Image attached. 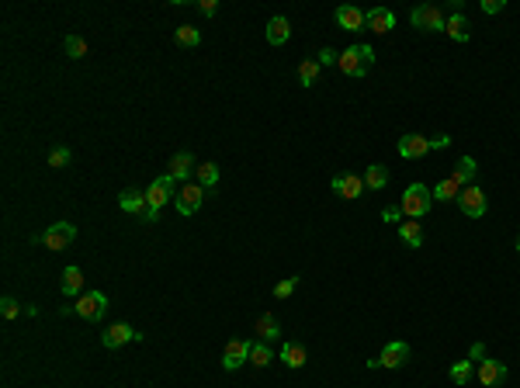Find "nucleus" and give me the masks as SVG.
Wrapping results in <instances>:
<instances>
[{
  "mask_svg": "<svg viewBox=\"0 0 520 388\" xmlns=\"http://www.w3.org/2000/svg\"><path fill=\"white\" fill-rule=\"evenodd\" d=\"M458 208H461L468 218H482V215H486V191H482V187H476V184L461 187V194H458Z\"/></svg>",
  "mask_w": 520,
  "mask_h": 388,
  "instance_id": "0eeeda50",
  "label": "nucleus"
},
{
  "mask_svg": "<svg viewBox=\"0 0 520 388\" xmlns=\"http://www.w3.org/2000/svg\"><path fill=\"white\" fill-rule=\"evenodd\" d=\"M281 361H285L288 367H302V364H305V347L285 344V347H281Z\"/></svg>",
  "mask_w": 520,
  "mask_h": 388,
  "instance_id": "c85d7f7f",
  "label": "nucleus"
},
{
  "mask_svg": "<svg viewBox=\"0 0 520 388\" xmlns=\"http://www.w3.org/2000/svg\"><path fill=\"white\" fill-rule=\"evenodd\" d=\"M461 187H465V184H461V181H458V177L451 174V177H444V181H441V184H437V187H434L430 194H434L437 201H458Z\"/></svg>",
  "mask_w": 520,
  "mask_h": 388,
  "instance_id": "aec40b11",
  "label": "nucleus"
},
{
  "mask_svg": "<svg viewBox=\"0 0 520 388\" xmlns=\"http://www.w3.org/2000/svg\"><path fill=\"white\" fill-rule=\"evenodd\" d=\"M295 288H298V277H285L281 285H274V298H288Z\"/></svg>",
  "mask_w": 520,
  "mask_h": 388,
  "instance_id": "c9c22d12",
  "label": "nucleus"
},
{
  "mask_svg": "<svg viewBox=\"0 0 520 388\" xmlns=\"http://www.w3.org/2000/svg\"><path fill=\"white\" fill-rule=\"evenodd\" d=\"M174 177L170 174H164V177H156L149 187H146V211H142V222H156L160 218V208L170 201V198H177L174 194Z\"/></svg>",
  "mask_w": 520,
  "mask_h": 388,
  "instance_id": "f257e3e1",
  "label": "nucleus"
},
{
  "mask_svg": "<svg viewBox=\"0 0 520 388\" xmlns=\"http://www.w3.org/2000/svg\"><path fill=\"white\" fill-rule=\"evenodd\" d=\"M472 374H476V371H472V361H458V364L451 367V381H454V385H468V381H472Z\"/></svg>",
  "mask_w": 520,
  "mask_h": 388,
  "instance_id": "2f4dec72",
  "label": "nucleus"
},
{
  "mask_svg": "<svg viewBox=\"0 0 520 388\" xmlns=\"http://www.w3.org/2000/svg\"><path fill=\"white\" fill-rule=\"evenodd\" d=\"M73 240H77V226H73V222H52V226L42 233V243H45L52 253L70 250V246H73Z\"/></svg>",
  "mask_w": 520,
  "mask_h": 388,
  "instance_id": "20e7f679",
  "label": "nucleus"
},
{
  "mask_svg": "<svg viewBox=\"0 0 520 388\" xmlns=\"http://www.w3.org/2000/svg\"><path fill=\"white\" fill-rule=\"evenodd\" d=\"M430 205H434V194H430L427 184H409L402 191V201H399V208H402L406 218H424L430 211Z\"/></svg>",
  "mask_w": 520,
  "mask_h": 388,
  "instance_id": "7ed1b4c3",
  "label": "nucleus"
},
{
  "mask_svg": "<svg viewBox=\"0 0 520 388\" xmlns=\"http://www.w3.org/2000/svg\"><path fill=\"white\" fill-rule=\"evenodd\" d=\"M503 8H506L503 0H482V11H486V14H499Z\"/></svg>",
  "mask_w": 520,
  "mask_h": 388,
  "instance_id": "ea45409f",
  "label": "nucleus"
},
{
  "mask_svg": "<svg viewBox=\"0 0 520 388\" xmlns=\"http://www.w3.org/2000/svg\"><path fill=\"white\" fill-rule=\"evenodd\" d=\"M479 381H482L486 388H496V385H503V381H506V364H503V361H493V357H486V361L479 364Z\"/></svg>",
  "mask_w": 520,
  "mask_h": 388,
  "instance_id": "4468645a",
  "label": "nucleus"
},
{
  "mask_svg": "<svg viewBox=\"0 0 520 388\" xmlns=\"http://www.w3.org/2000/svg\"><path fill=\"white\" fill-rule=\"evenodd\" d=\"M337 25L343 31H364V28H368V14L350 8V4H343V8H337Z\"/></svg>",
  "mask_w": 520,
  "mask_h": 388,
  "instance_id": "9b49d317",
  "label": "nucleus"
},
{
  "mask_svg": "<svg viewBox=\"0 0 520 388\" xmlns=\"http://www.w3.org/2000/svg\"><path fill=\"white\" fill-rule=\"evenodd\" d=\"M201 201H205V187L201 184H184L181 191H177V198H174V205H177V211L181 215H194L198 208H201Z\"/></svg>",
  "mask_w": 520,
  "mask_h": 388,
  "instance_id": "9d476101",
  "label": "nucleus"
},
{
  "mask_svg": "<svg viewBox=\"0 0 520 388\" xmlns=\"http://www.w3.org/2000/svg\"><path fill=\"white\" fill-rule=\"evenodd\" d=\"M104 312H108V295L104 292H83L77 298V315L87 319V322H97Z\"/></svg>",
  "mask_w": 520,
  "mask_h": 388,
  "instance_id": "423d86ee",
  "label": "nucleus"
},
{
  "mask_svg": "<svg viewBox=\"0 0 520 388\" xmlns=\"http://www.w3.org/2000/svg\"><path fill=\"white\" fill-rule=\"evenodd\" d=\"M243 361H250V344L246 340H229L226 354H222V367L236 371V367H243Z\"/></svg>",
  "mask_w": 520,
  "mask_h": 388,
  "instance_id": "ddd939ff",
  "label": "nucleus"
},
{
  "mask_svg": "<svg viewBox=\"0 0 520 388\" xmlns=\"http://www.w3.org/2000/svg\"><path fill=\"white\" fill-rule=\"evenodd\" d=\"M250 364H253V367H268V364H271V347H268L264 340L250 344Z\"/></svg>",
  "mask_w": 520,
  "mask_h": 388,
  "instance_id": "cd10ccee",
  "label": "nucleus"
},
{
  "mask_svg": "<svg viewBox=\"0 0 520 388\" xmlns=\"http://www.w3.org/2000/svg\"><path fill=\"white\" fill-rule=\"evenodd\" d=\"M60 288H63V295H70V298L83 292V274H80V267H66V270H63V285H60Z\"/></svg>",
  "mask_w": 520,
  "mask_h": 388,
  "instance_id": "412c9836",
  "label": "nucleus"
},
{
  "mask_svg": "<svg viewBox=\"0 0 520 388\" xmlns=\"http://www.w3.org/2000/svg\"><path fill=\"white\" fill-rule=\"evenodd\" d=\"M368 28L378 31V35H385V31L395 28V14L385 11V8H372V11H368Z\"/></svg>",
  "mask_w": 520,
  "mask_h": 388,
  "instance_id": "a211bd4d",
  "label": "nucleus"
},
{
  "mask_svg": "<svg viewBox=\"0 0 520 388\" xmlns=\"http://www.w3.org/2000/svg\"><path fill=\"white\" fill-rule=\"evenodd\" d=\"M454 177H458L461 184L476 181V159H472V156H461V159L454 163Z\"/></svg>",
  "mask_w": 520,
  "mask_h": 388,
  "instance_id": "c756f323",
  "label": "nucleus"
},
{
  "mask_svg": "<svg viewBox=\"0 0 520 388\" xmlns=\"http://www.w3.org/2000/svg\"><path fill=\"white\" fill-rule=\"evenodd\" d=\"M385 184H389V174H385V166H382V163H375V166H368V170H364V187L382 191Z\"/></svg>",
  "mask_w": 520,
  "mask_h": 388,
  "instance_id": "393cba45",
  "label": "nucleus"
},
{
  "mask_svg": "<svg viewBox=\"0 0 520 388\" xmlns=\"http://www.w3.org/2000/svg\"><path fill=\"white\" fill-rule=\"evenodd\" d=\"M257 337L264 340V344H268V340H278V337H281L278 319H274V315H260V319H257Z\"/></svg>",
  "mask_w": 520,
  "mask_h": 388,
  "instance_id": "b1692460",
  "label": "nucleus"
},
{
  "mask_svg": "<svg viewBox=\"0 0 520 388\" xmlns=\"http://www.w3.org/2000/svg\"><path fill=\"white\" fill-rule=\"evenodd\" d=\"M18 312H21L18 298H11V295H4V298H0V315H4V319H18Z\"/></svg>",
  "mask_w": 520,
  "mask_h": 388,
  "instance_id": "f704fd0d",
  "label": "nucleus"
},
{
  "mask_svg": "<svg viewBox=\"0 0 520 388\" xmlns=\"http://www.w3.org/2000/svg\"><path fill=\"white\" fill-rule=\"evenodd\" d=\"M66 55H70V60H83V55H87V42L80 35H70L66 38Z\"/></svg>",
  "mask_w": 520,
  "mask_h": 388,
  "instance_id": "473e14b6",
  "label": "nucleus"
},
{
  "mask_svg": "<svg viewBox=\"0 0 520 388\" xmlns=\"http://www.w3.org/2000/svg\"><path fill=\"white\" fill-rule=\"evenodd\" d=\"M399 236H402V243H409V246H420V243H424V229H420V222L402 218V222H399Z\"/></svg>",
  "mask_w": 520,
  "mask_h": 388,
  "instance_id": "4be33fe9",
  "label": "nucleus"
},
{
  "mask_svg": "<svg viewBox=\"0 0 520 388\" xmlns=\"http://www.w3.org/2000/svg\"><path fill=\"white\" fill-rule=\"evenodd\" d=\"M333 191H337L340 198H361L364 181H361V177H354V174H340V177H333Z\"/></svg>",
  "mask_w": 520,
  "mask_h": 388,
  "instance_id": "dca6fc26",
  "label": "nucleus"
},
{
  "mask_svg": "<svg viewBox=\"0 0 520 388\" xmlns=\"http://www.w3.org/2000/svg\"><path fill=\"white\" fill-rule=\"evenodd\" d=\"M194 177H198V184L208 191V187L219 184V166H216V163H201L198 170H194Z\"/></svg>",
  "mask_w": 520,
  "mask_h": 388,
  "instance_id": "a878e982",
  "label": "nucleus"
},
{
  "mask_svg": "<svg viewBox=\"0 0 520 388\" xmlns=\"http://www.w3.org/2000/svg\"><path fill=\"white\" fill-rule=\"evenodd\" d=\"M517 250H520V236H517Z\"/></svg>",
  "mask_w": 520,
  "mask_h": 388,
  "instance_id": "37998d69",
  "label": "nucleus"
},
{
  "mask_svg": "<svg viewBox=\"0 0 520 388\" xmlns=\"http://www.w3.org/2000/svg\"><path fill=\"white\" fill-rule=\"evenodd\" d=\"M468 357L482 364V361H486V347H482V344H476V347H472V354H468Z\"/></svg>",
  "mask_w": 520,
  "mask_h": 388,
  "instance_id": "79ce46f5",
  "label": "nucleus"
},
{
  "mask_svg": "<svg viewBox=\"0 0 520 388\" xmlns=\"http://www.w3.org/2000/svg\"><path fill=\"white\" fill-rule=\"evenodd\" d=\"M382 218H385V222H402L406 215H402V208H399V205H389V208L382 211Z\"/></svg>",
  "mask_w": 520,
  "mask_h": 388,
  "instance_id": "58836bf2",
  "label": "nucleus"
},
{
  "mask_svg": "<svg viewBox=\"0 0 520 388\" xmlns=\"http://www.w3.org/2000/svg\"><path fill=\"white\" fill-rule=\"evenodd\" d=\"M337 66H340L347 77H364V73L375 66V49H372V45H350V49L340 52Z\"/></svg>",
  "mask_w": 520,
  "mask_h": 388,
  "instance_id": "f03ea898",
  "label": "nucleus"
},
{
  "mask_svg": "<svg viewBox=\"0 0 520 388\" xmlns=\"http://www.w3.org/2000/svg\"><path fill=\"white\" fill-rule=\"evenodd\" d=\"M430 153V139H424V135H402L399 139V156L402 159H420V156H427Z\"/></svg>",
  "mask_w": 520,
  "mask_h": 388,
  "instance_id": "f8f14e48",
  "label": "nucleus"
},
{
  "mask_svg": "<svg viewBox=\"0 0 520 388\" xmlns=\"http://www.w3.org/2000/svg\"><path fill=\"white\" fill-rule=\"evenodd\" d=\"M198 11H201L205 18H216V11H219V0H201V4H198Z\"/></svg>",
  "mask_w": 520,
  "mask_h": 388,
  "instance_id": "4c0bfd02",
  "label": "nucleus"
},
{
  "mask_svg": "<svg viewBox=\"0 0 520 388\" xmlns=\"http://www.w3.org/2000/svg\"><path fill=\"white\" fill-rule=\"evenodd\" d=\"M70 156H73V153H70L66 146H56V149L49 153V166H56V170H60V166H70Z\"/></svg>",
  "mask_w": 520,
  "mask_h": 388,
  "instance_id": "72a5a7b5",
  "label": "nucleus"
},
{
  "mask_svg": "<svg viewBox=\"0 0 520 388\" xmlns=\"http://www.w3.org/2000/svg\"><path fill=\"white\" fill-rule=\"evenodd\" d=\"M316 60H320V66H330V63H337V60H340V52H333V49L326 45V49L316 55Z\"/></svg>",
  "mask_w": 520,
  "mask_h": 388,
  "instance_id": "e433bc0d",
  "label": "nucleus"
},
{
  "mask_svg": "<svg viewBox=\"0 0 520 388\" xmlns=\"http://www.w3.org/2000/svg\"><path fill=\"white\" fill-rule=\"evenodd\" d=\"M406 361H409V344L395 340V344L382 347V354H378L375 361H368V367H389V371H395V367H402Z\"/></svg>",
  "mask_w": 520,
  "mask_h": 388,
  "instance_id": "6e6552de",
  "label": "nucleus"
},
{
  "mask_svg": "<svg viewBox=\"0 0 520 388\" xmlns=\"http://www.w3.org/2000/svg\"><path fill=\"white\" fill-rule=\"evenodd\" d=\"M447 18L437 4H420V8H413V28H420V31H444Z\"/></svg>",
  "mask_w": 520,
  "mask_h": 388,
  "instance_id": "39448f33",
  "label": "nucleus"
},
{
  "mask_svg": "<svg viewBox=\"0 0 520 388\" xmlns=\"http://www.w3.org/2000/svg\"><path fill=\"white\" fill-rule=\"evenodd\" d=\"M451 146V135H434L430 139V149H447Z\"/></svg>",
  "mask_w": 520,
  "mask_h": 388,
  "instance_id": "a19ab883",
  "label": "nucleus"
},
{
  "mask_svg": "<svg viewBox=\"0 0 520 388\" xmlns=\"http://www.w3.org/2000/svg\"><path fill=\"white\" fill-rule=\"evenodd\" d=\"M118 205H122V211H129V215H142V211H146V191L125 187V191L118 194Z\"/></svg>",
  "mask_w": 520,
  "mask_h": 388,
  "instance_id": "2eb2a0df",
  "label": "nucleus"
},
{
  "mask_svg": "<svg viewBox=\"0 0 520 388\" xmlns=\"http://www.w3.org/2000/svg\"><path fill=\"white\" fill-rule=\"evenodd\" d=\"M129 340H142V333H135L129 322H115V326H108L101 333V344H104V350H118L122 344H129Z\"/></svg>",
  "mask_w": 520,
  "mask_h": 388,
  "instance_id": "1a4fd4ad",
  "label": "nucleus"
},
{
  "mask_svg": "<svg viewBox=\"0 0 520 388\" xmlns=\"http://www.w3.org/2000/svg\"><path fill=\"white\" fill-rule=\"evenodd\" d=\"M316 77H320V60H302L298 63V83L302 87H312Z\"/></svg>",
  "mask_w": 520,
  "mask_h": 388,
  "instance_id": "bb28decb",
  "label": "nucleus"
},
{
  "mask_svg": "<svg viewBox=\"0 0 520 388\" xmlns=\"http://www.w3.org/2000/svg\"><path fill=\"white\" fill-rule=\"evenodd\" d=\"M194 170H198V166H194V156H191V153H177V156L170 159V177H174V181H184V184H187V177H191Z\"/></svg>",
  "mask_w": 520,
  "mask_h": 388,
  "instance_id": "f3484780",
  "label": "nucleus"
},
{
  "mask_svg": "<svg viewBox=\"0 0 520 388\" xmlns=\"http://www.w3.org/2000/svg\"><path fill=\"white\" fill-rule=\"evenodd\" d=\"M174 38H177V45H187V49H194V45L201 42V31H198V28H191V25H181V28L174 31Z\"/></svg>",
  "mask_w": 520,
  "mask_h": 388,
  "instance_id": "7c9ffc66",
  "label": "nucleus"
},
{
  "mask_svg": "<svg viewBox=\"0 0 520 388\" xmlns=\"http://www.w3.org/2000/svg\"><path fill=\"white\" fill-rule=\"evenodd\" d=\"M444 31L454 38V42H468V18L458 11V14H451L447 18V25H444Z\"/></svg>",
  "mask_w": 520,
  "mask_h": 388,
  "instance_id": "5701e85b",
  "label": "nucleus"
},
{
  "mask_svg": "<svg viewBox=\"0 0 520 388\" xmlns=\"http://www.w3.org/2000/svg\"><path fill=\"white\" fill-rule=\"evenodd\" d=\"M264 35H268V42H271V45H285V42L291 38L288 18H281V14H278V18H271V21H268V31H264Z\"/></svg>",
  "mask_w": 520,
  "mask_h": 388,
  "instance_id": "6ab92c4d",
  "label": "nucleus"
}]
</instances>
